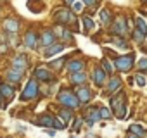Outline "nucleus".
<instances>
[{
  "label": "nucleus",
  "instance_id": "obj_1",
  "mask_svg": "<svg viewBox=\"0 0 147 138\" xmlns=\"http://www.w3.org/2000/svg\"><path fill=\"white\" fill-rule=\"evenodd\" d=\"M111 111H114V116L118 119H123L126 116V98L125 93H114V97H111Z\"/></svg>",
  "mask_w": 147,
  "mask_h": 138
},
{
  "label": "nucleus",
  "instance_id": "obj_2",
  "mask_svg": "<svg viewBox=\"0 0 147 138\" xmlns=\"http://www.w3.org/2000/svg\"><path fill=\"white\" fill-rule=\"evenodd\" d=\"M35 124L42 126V128H50V129H64L66 124L62 121H59L57 117L50 116V114H42L35 119Z\"/></svg>",
  "mask_w": 147,
  "mask_h": 138
},
{
  "label": "nucleus",
  "instance_id": "obj_3",
  "mask_svg": "<svg viewBox=\"0 0 147 138\" xmlns=\"http://www.w3.org/2000/svg\"><path fill=\"white\" fill-rule=\"evenodd\" d=\"M135 64V54H126V55H119L114 59V67L121 73H128Z\"/></svg>",
  "mask_w": 147,
  "mask_h": 138
},
{
  "label": "nucleus",
  "instance_id": "obj_4",
  "mask_svg": "<svg viewBox=\"0 0 147 138\" xmlns=\"http://www.w3.org/2000/svg\"><path fill=\"white\" fill-rule=\"evenodd\" d=\"M57 100H59L61 104H64L67 109H76V107L80 105L76 93H73L71 90H61L59 95H57Z\"/></svg>",
  "mask_w": 147,
  "mask_h": 138
},
{
  "label": "nucleus",
  "instance_id": "obj_5",
  "mask_svg": "<svg viewBox=\"0 0 147 138\" xmlns=\"http://www.w3.org/2000/svg\"><path fill=\"white\" fill-rule=\"evenodd\" d=\"M38 95H40V86H38V81H36L35 78H31V80L26 83V86H24V90H23V93H21V100L28 102V100L36 98Z\"/></svg>",
  "mask_w": 147,
  "mask_h": 138
},
{
  "label": "nucleus",
  "instance_id": "obj_6",
  "mask_svg": "<svg viewBox=\"0 0 147 138\" xmlns=\"http://www.w3.org/2000/svg\"><path fill=\"white\" fill-rule=\"evenodd\" d=\"M33 78L36 81H54V74L50 71V67L47 66H38L33 71Z\"/></svg>",
  "mask_w": 147,
  "mask_h": 138
},
{
  "label": "nucleus",
  "instance_id": "obj_7",
  "mask_svg": "<svg viewBox=\"0 0 147 138\" xmlns=\"http://www.w3.org/2000/svg\"><path fill=\"white\" fill-rule=\"evenodd\" d=\"M126 29H128V26H126V17L119 16V17L113 23L111 33H113L114 36H121V35H125V31H126Z\"/></svg>",
  "mask_w": 147,
  "mask_h": 138
},
{
  "label": "nucleus",
  "instance_id": "obj_8",
  "mask_svg": "<svg viewBox=\"0 0 147 138\" xmlns=\"http://www.w3.org/2000/svg\"><path fill=\"white\" fill-rule=\"evenodd\" d=\"M71 16H73V12H71L69 9H57V11H55V14H54V19H55V23H57V24L66 26V24L69 23Z\"/></svg>",
  "mask_w": 147,
  "mask_h": 138
},
{
  "label": "nucleus",
  "instance_id": "obj_9",
  "mask_svg": "<svg viewBox=\"0 0 147 138\" xmlns=\"http://www.w3.org/2000/svg\"><path fill=\"white\" fill-rule=\"evenodd\" d=\"M28 57L24 55V54H19V55H16L14 59H12V69H16V71H21V73H24L26 69H28Z\"/></svg>",
  "mask_w": 147,
  "mask_h": 138
},
{
  "label": "nucleus",
  "instance_id": "obj_10",
  "mask_svg": "<svg viewBox=\"0 0 147 138\" xmlns=\"http://www.w3.org/2000/svg\"><path fill=\"white\" fill-rule=\"evenodd\" d=\"M24 45H26V48H30V50L36 48V45H38V35H36L35 29H28V31H26V35H24Z\"/></svg>",
  "mask_w": 147,
  "mask_h": 138
},
{
  "label": "nucleus",
  "instance_id": "obj_11",
  "mask_svg": "<svg viewBox=\"0 0 147 138\" xmlns=\"http://www.w3.org/2000/svg\"><path fill=\"white\" fill-rule=\"evenodd\" d=\"M40 43L43 45V47H50V45H54L55 43V33L52 31V29H43L42 31V35H40Z\"/></svg>",
  "mask_w": 147,
  "mask_h": 138
},
{
  "label": "nucleus",
  "instance_id": "obj_12",
  "mask_svg": "<svg viewBox=\"0 0 147 138\" xmlns=\"http://www.w3.org/2000/svg\"><path fill=\"white\" fill-rule=\"evenodd\" d=\"M121 83H123L121 78H118V76H111V80H109V83H107V86H106V93H107V95H113V93L119 92Z\"/></svg>",
  "mask_w": 147,
  "mask_h": 138
},
{
  "label": "nucleus",
  "instance_id": "obj_13",
  "mask_svg": "<svg viewBox=\"0 0 147 138\" xmlns=\"http://www.w3.org/2000/svg\"><path fill=\"white\" fill-rule=\"evenodd\" d=\"M75 93H76L80 104H87V102H90V98H92V90H90L88 86H80Z\"/></svg>",
  "mask_w": 147,
  "mask_h": 138
},
{
  "label": "nucleus",
  "instance_id": "obj_14",
  "mask_svg": "<svg viewBox=\"0 0 147 138\" xmlns=\"http://www.w3.org/2000/svg\"><path fill=\"white\" fill-rule=\"evenodd\" d=\"M99 119H100V112H99V107H90V109H87V114H85V121H87V124H88V126L95 124Z\"/></svg>",
  "mask_w": 147,
  "mask_h": 138
},
{
  "label": "nucleus",
  "instance_id": "obj_15",
  "mask_svg": "<svg viewBox=\"0 0 147 138\" xmlns=\"http://www.w3.org/2000/svg\"><path fill=\"white\" fill-rule=\"evenodd\" d=\"M0 95H2V98H5L7 102H11L16 95L14 92V86H11L9 83H0Z\"/></svg>",
  "mask_w": 147,
  "mask_h": 138
},
{
  "label": "nucleus",
  "instance_id": "obj_16",
  "mask_svg": "<svg viewBox=\"0 0 147 138\" xmlns=\"http://www.w3.org/2000/svg\"><path fill=\"white\" fill-rule=\"evenodd\" d=\"M2 26H4V31H7L9 35H14V33H18V29H19V21L14 19V17H7Z\"/></svg>",
  "mask_w": 147,
  "mask_h": 138
},
{
  "label": "nucleus",
  "instance_id": "obj_17",
  "mask_svg": "<svg viewBox=\"0 0 147 138\" xmlns=\"http://www.w3.org/2000/svg\"><path fill=\"white\" fill-rule=\"evenodd\" d=\"M107 81V74L102 71V67H95V71H94V83L97 86H104Z\"/></svg>",
  "mask_w": 147,
  "mask_h": 138
},
{
  "label": "nucleus",
  "instance_id": "obj_18",
  "mask_svg": "<svg viewBox=\"0 0 147 138\" xmlns=\"http://www.w3.org/2000/svg\"><path fill=\"white\" fill-rule=\"evenodd\" d=\"M83 67H85V62L82 60V59H75V60H71V62H67V71L73 74V73H80V71H83Z\"/></svg>",
  "mask_w": 147,
  "mask_h": 138
},
{
  "label": "nucleus",
  "instance_id": "obj_19",
  "mask_svg": "<svg viewBox=\"0 0 147 138\" xmlns=\"http://www.w3.org/2000/svg\"><path fill=\"white\" fill-rule=\"evenodd\" d=\"M64 48H66V45H64V43H54V45L47 47V50H45V57H47V59H50L52 55H55V54L62 52Z\"/></svg>",
  "mask_w": 147,
  "mask_h": 138
},
{
  "label": "nucleus",
  "instance_id": "obj_20",
  "mask_svg": "<svg viewBox=\"0 0 147 138\" xmlns=\"http://www.w3.org/2000/svg\"><path fill=\"white\" fill-rule=\"evenodd\" d=\"M23 74L24 73H21V71H16V69H9L7 71V80H9V83H18V81H21L23 80Z\"/></svg>",
  "mask_w": 147,
  "mask_h": 138
},
{
  "label": "nucleus",
  "instance_id": "obj_21",
  "mask_svg": "<svg viewBox=\"0 0 147 138\" xmlns=\"http://www.w3.org/2000/svg\"><path fill=\"white\" fill-rule=\"evenodd\" d=\"M64 62H66V57H59V59H54V60H50L49 67L52 69V71L59 73L61 69H64Z\"/></svg>",
  "mask_w": 147,
  "mask_h": 138
},
{
  "label": "nucleus",
  "instance_id": "obj_22",
  "mask_svg": "<svg viewBox=\"0 0 147 138\" xmlns=\"http://www.w3.org/2000/svg\"><path fill=\"white\" fill-rule=\"evenodd\" d=\"M85 81H87V74H85L83 71L73 73V74H71V83H73V85H83Z\"/></svg>",
  "mask_w": 147,
  "mask_h": 138
},
{
  "label": "nucleus",
  "instance_id": "obj_23",
  "mask_svg": "<svg viewBox=\"0 0 147 138\" xmlns=\"http://www.w3.org/2000/svg\"><path fill=\"white\" fill-rule=\"evenodd\" d=\"M135 29L140 31L144 36H147V23L144 17H135Z\"/></svg>",
  "mask_w": 147,
  "mask_h": 138
},
{
  "label": "nucleus",
  "instance_id": "obj_24",
  "mask_svg": "<svg viewBox=\"0 0 147 138\" xmlns=\"http://www.w3.org/2000/svg\"><path fill=\"white\" fill-rule=\"evenodd\" d=\"M100 64H102V71H104L107 76L114 73V69H116V67H114V62H111L109 59H102V62H100Z\"/></svg>",
  "mask_w": 147,
  "mask_h": 138
},
{
  "label": "nucleus",
  "instance_id": "obj_25",
  "mask_svg": "<svg viewBox=\"0 0 147 138\" xmlns=\"http://www.w3.org/2000/svg\"><path fill=\"white\" fill-rule=\"evenodd\" d=\"M111 43L116 45V47H119V48H123V50L130 48V45L126 43V40H125L123 36H113V38H111Z\"/></svg>",
  "mask_w": 147,
  "mask_h": 138
},
{
  "label": "nucleus",
  "instance_id": "obj_26",
  "mask_svg": "<svg viewBox=\"0 0 147 138\" xmlns=\"http://www.w3.org/2000/svg\"><path fill=\"white\" fill-rule=\"evenodd\" d=\"M71 109H62L61 112H59V117H61V121L64 123V124H67L69 121H71Z\"/></svg>",
  "mask_w": 147,
  "mask_h": 138
},
{
  "label": "nucleus",
  "instance_id": "obj_27",
  "mask_svg": "<svg viewBox=\"0 0 147 138\" xmlns=\"http://www.w3.org/2000/svg\"><path fill=\"white\" fill-rule=\"evenodd\" d=\"M82 21H83V26H85V29H87V31H92V29L95 28L94 19H92L90 16H83V17H82Z\"/></svg>",
  "mask_w": 147,
  "mask_h": 138
},
{
  "label": "nucleus",
  "instance_id": "obj_28",
  "mask_svg": "<svg viewBox=\"0 0 147 138\" xmlns=\"http://www.w3.org/2000/svg\"><path fill=\"white\" fill-rule=\"evenodd\" d=\"M100 21H102V24H111V12L107 9L100 11Z\"/></svg>",
  "mask_w": 147,
  "mask_h": 138
},
{
  "label": "nucleus",
  "instance_id": "obj_29",
  "mask_svg": "<svg viewBox=\"0 0 147 138\" xmlns=\"http://www.w3.org/2000/svg\"><path fill=\"white\" fill-rule=\"evenodd\" d=\"M130 131H133V133H135V135H138L140 138L147 135V131H145L142 126H138V124H131V126H130Z\"/></svg>",
  "mask_w": 147,
  "mask_h": 138
},
{
  "label": "nucleus",
  "instance_id": "obj_30",
  "mask_svg": "<svg viewBox=\"0 0 147 138\" xmlns=\"http://www.w3.org/2000/svg\"><path fill=\"white\" fill-rule=\"evenodd\" d=\"M99 112H100V119H111L113 117V112L109 107H99Z\"/></svg>",
  "mask_w": 147,
  "mask_h": 138
},
{
  "label": "nucleus",
  "instance_id": "obj_31",
  "mask_svg": "<svg viewBox=\"0 0 147 138\" xmlns=\"http://www.w3.org/2000/svg\"><path fill=\"white\" fill-rule=\"evenodd\" d=\"M61 36H62V40L73 42V33H71L69 29H62V31H61Z\"/></svg>",
  "mask_w": 147,
  "mask_h": 138
},
{
  "label": "nucleus",
  "instance_id": "obj_32",
  "mask_svg": "<svg viewBox=\"0 0 147 138\" xmlns=\"http://www.w3.org/2000/svg\"><path fill=\"white\" fill-rule=\"evenodd\" d=\"M138 69H140L142 73H145V71H147V57H144V59H140V60H138Z\"/></svg>",
  "mask_w": 147,
  "mask_h": 138
},
{
  "label": "nucleus",
  "instance_id": "obj_33",
  "mask_svg": "<svg viewBox=\"0 0 147 138\" xmlns=\"http://www.w3.org/2000/svg\"><path fill=\"white\" fill-rule=\"evenodd\" d=\"M71 7H73V11H75V12H80V11H82V9L85 7V4H83V2H80V0H76V2L73 4Z\"/></svg>",
  "mask_w": 147,
  "mask_h": 138
},
{
  "label": "nucleus",
  "instance_id": "obj_34",
  "mask_svg": "<svg viewBox=\"0 0 147 138\" xmlns=\"http://www.w3.org/2000/svg\"><path fill=\"white\" fill-rule=\"evenodd\" d=\"M135 81L138 86H145V76L144 74H135Z\"/></svg>",
  "mask_w": 147,
  "mask_h": 138
},
{
  "label": "nucleus",
  "instance_id": "obj_35",
  "mask_svg": "<svg viewBox=\"0 0 147 138\" xmlns=\"http://www.w3.org/2000/svg\"><path fill=\"white\" fill-rule=\"evenodd\" d=\"M99 2H100V0H83V4H85L87 7H92V9H95V7L99 5Z\"/></svg>",
  "mask_w": 147,
  "mask_h": 138
},
{
  "label": "nucleus",
  "instance_id": "obj_36",
  "mask_svg": "<svg viewBox=\"0 0 147 138\" xmlns=\"http://www.w3.org/2000/svg\"><path fill=\"white\" fill-rule=\"evenodd\" d=\"M131 35L135 36V40H137V43H142V42H144V35H142L140 31H137L135 28H133V33H131Z\"/></svg>",
  "mask_w": 147,
  "mask_h": 138
},
{
  "label": "nucleus",
  "instance_id": "obj_37",
  "mask_svg": "<svg viewBox=\"0 0 147 138\" xmlns=\"http://www.w3.org/2000/svg\"><path fill=\"white\" fill-rule=\"evenodd\" d=\"M82 123H83V119H82V117L75 119V126H73V131H80V128H82Z\"/></svg>",
  "mask_w": 147,
  "mask_h": 138
},
{
  "label": "nucleus",
  "instance_id": "obj_38",
  "mask_svg": "<svg viewBox=\"0 0 147 138\" xmlns=\"http://www.w3.org/2000/svg\"><path fill=\"white\" fill-rule=\"evenodd\" d=\"M126 138H140V136H138V135H135L133 131H128V133H126Z\"/></svg>",
  "mask_w": 147,
  "mask_h": 138
},
{
  "label": "nucleus",
  "instance_id": "obj_39",
  "mask_svg": "<svg viewBox=\"0 0 147 138\" xmlns=\"http://www.w3.org/2000/svg\"><path fill=\"white\" fill-rule=\"evenodd\" d=\"M47 135H50V136H54V135H55V129H47Z\"/></svg>",
  "mask_w": 147,
  "mask_h": 138
},
{
  "label": "nucleus",
  "instance_id": "obj_40",
  "mask_svg": "<svg viewBox=\"0 0 147 138\" xmlns=\"http://www.w3.org/2000/svg\"><path fill=\"white\" fill-rule=\"evenodd\" d=\"M64 2H66L67 5H73V4H75V2H76V0H64Z\"/></svg>",
  "mask_w": 147,
  "mask_h": 138
},
{
  "label": "nucleus",
  "instance_id": "obj_41",
  "mask_svg": "<svg viewBox=\"0 0 147 138\" xmlns=\"http://www.w3.org/2000/svg\"><path fill=\"white\" fill-rule=\"evenodd\" d=\"M4 107V104H2V95H0V109H2Z\"/></svg>",
  "mask_w": 147,
  "mask_h": 138
},
{
  "label": "nucleus",
  "instance_id": "obj_42",
  "mask_svg": "<svg viewBox=\"0 0 147 138\" xmlns=\"http://www.w3.org/2000/svg\"><path fill=\"white\" fill-rule=\"evenodd\" d=\"M0 11H2V7H0Z\"/></svg>",
  "mask_w": 147,
  "mask_h": 138
}]
</instances>
